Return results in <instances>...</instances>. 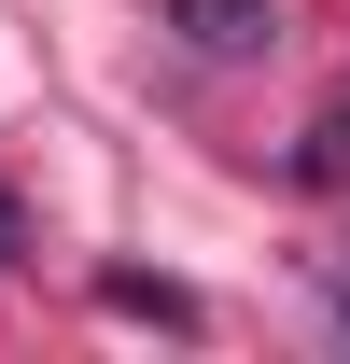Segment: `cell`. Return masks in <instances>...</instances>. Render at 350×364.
I'll return each instance as SVG.
<instances>
[{
	"label": "cell",
	"instance_id": "1",
	"mask_svg": "<svg viewBox=\"0 0 350 364\" xmlns=\"http://www.w3.org/2000/svg\"><path fill=\"white\" fill-rule=\"evenodd\" d=\"M154 14H169L196 56H266V43H280V14H266V0H154Z\"/></svg>",
	"mask_w": 350,
	"mask_h": 364
},
{
	"label": "cell",
	"instance_id": "4",
	"mask_svg": "<svg viewBox=\"0 0 350 364\" xmlns=\"http://www.w3.org/2000/svg\"><path fill=\"white\" fill-rule=\"evenodd\" d=\"M322 294H336V322H350V267H322Z\"/></svg>",
	"mask_w": 350,
	"mask_h": 364
},
{
	"label": "cell",
	"instance_id": "3",
	"mask_svg": "<svg viewBox=\"0 0 350 364\" xmlns=\"http://www.w3.org/2000/svg\"><path fill=\"white\" fill-rule=\"evenodd\" d=\"M14 252H28V210H14V182H0V267H14Z\"/></svg>",
	"mask_w": 350,
	"mask_h": 364
},
{
	"label": "cell",
	"instance_id": "2",
	"mask_svg": "<svg viewBox=\"0 0 350 364\" xmlns=\"http://www.w3.org/2000/svg\"><path fill=\"white\" fill-rule=\"evenodd\" d=\"M98 309H127V322H169V336H196V294H182V280H140V267H112V280H98Z\"/></svg>",
	"mask_w": 350,
	"mask_h": 364
}]
</instances>
